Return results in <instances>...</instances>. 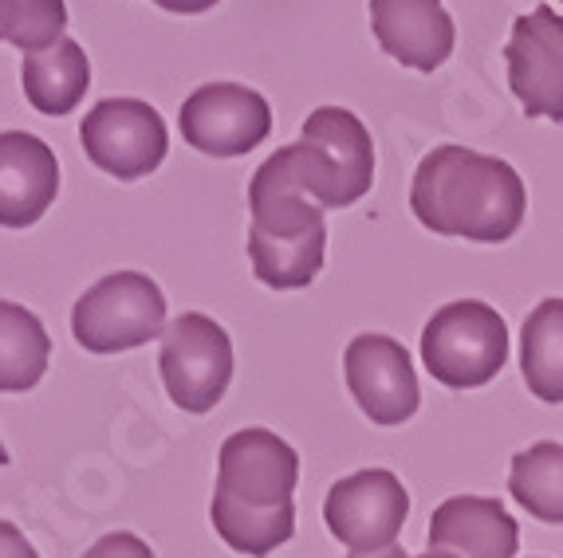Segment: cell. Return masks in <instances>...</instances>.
<instances>
[{
    "mask_svg": "<svg viewBox=\"0 0 563 558\" xmlns=\"http://www.w3.org/2000/svg\"><path fill=\"white\" fill-rule=\"evenodd\" d=\"M410 209L438 236L505 244L525 224L528 189L505 158L470 146H438L418 161Z\"/></svg>",
    "mask_w": 563,
    "mask_h": 558,
    "instance_id": "cell-1",
    "label": "cell"
},
{
    "mask_svg": "<svg viewBox=\"0 0 563 558\" xmlns=\"http://www.w3.org/2000/svg\"><path fill=\"white\" fill-rule=\"evenodd\" d=\"M249 260L253 276L273 291H300L323 268L328 224L323 209L291 186L273 158L253 174L249 186Z\"/></svg>",
    "mask_w": 563,
    "mask_h": 558,
    "instance_id": "cell-2",
    "label": "cell"
},
{
    "mask_svg": "<svg viewBox=\"0 0 563 558\" xmlns=\"http://www.w3.org/2000/svg\"><path fill=\"white\" fill-rule=\"evenodd\" d=\"M273 161L320 209H347L375 186V142L363 119L343 107L311 111L300 142L280 146Z\"/></svg>",
    "mask_w": 563,
    "mask_h": 558,
    "instance_id": "cell-3",
    "label": "cell"
},
{
    "mask_svg": "<svg viewBox=\"0 0 563 558\" xmlns=\"http://www.w3.org/2000/svg\"><path fill=\"white\" fill-rule=\"evenodd\" d=\"M422 362L445 390H481L508 362V323L481 299L445 303L422 326Z\"/></svg>",
    "mask_w": 563,
    "mask_h": 558,
    "instance_id": "cell-4",
    "label": "cell"
},
{
    "mask_svg": "<svg viewBox=\"0 0 563 558\" xmlns=\"http://www.w3.org/2000/svg\"><path fill=\"white\" fill-rule=\"evenodd\" d=\"M71 335L87 354L139 350L166 335V295L142 271H114L79 295Z\"/></svg>",
    "mask_w": 563,
    "mask_h": 558,
    "instance_id": "cell-5",
    "label": "cell"
},
{
    "mask_svg": "<svg viewBox=\"0 0 563 558\" xmlns=\"http://www.w3.org/2000/svg\"><path fill=\"white\" fill-rule=\"evenodd\" d=\"M158 370L181 413H209L233 382V338L217 319L186 311L162 335Z\"/></svg>",
    "mask_w": 563,
    "mask_h": 558,
    "instance_id": "cell-6",
    "label": "cell"
},
{
    "mask_svg": "<svg viewBox=\"0 0 563 558\" xmlns=\"http://www.w3.org/2000/svg\"><path fill=\"white\" fill-rule=\"evenodd\" d=\"M410 515V492L390 468H363L331 484L323 523L351 555L395 547Z\"/></svg>",
    "mask_w": 563,
    "mask_h": 558,
    "instance_id": "cell-7",
    "label": "cell"
},
{
    "mask_svg": "<svg viewBox=\"0 0 563 558\" xmlns=\"http://www.w3.org/2000/svg\"><path fill=\"white\" fill-rule=\"evenodd\" d=\"M79 142L95 169L119 181H139L154 174L169 149L166 122L142 99H103L99 107H91L79 126Z\"/></svg>",
    "mask_w": 563,
    "mask_h": 558,
    "instance_id": "cell-8",
    "label": "cell"
},
{
    "mask_svg": "<svg viewBox=\"0 0 563 558\" xmlns=\"http://www.w3.org/2000/svg\"><path fill=\"white\" fill-rule=\"evenodd\" d=\"M181 138L209 158H241L273 131V107L241 83H206L178 111Z\"/></svg>",
    "mask_w": 563,
    "mask_h": 558,
    "instance_id": "cell-9",
    "label": "cell"
},
{
    "mask_svg": "<svg viewBox=\"0 0 563 558\" xmlns=\"http://www.w3.org/2000/svg\"><path fill=\"white\" fill-rule=\"evenodd\" d=\"M300 484V453L273 428H236L217 453V492L244 507H288Z\"/></svg>",
    "mask_w": 563,
    "mask_h": 558,
    "instance_id": "cell-10",
    "label": "cell"
},
{
    "mask_svg": "<svg viewBox=\"0 0 563 558\" xmlns=\"http://www.w3.org/2000/svg\"><path fill=\"white\" fill-rule=\"evenodd\" d=\"M343 373H347V390L363 417L383 428L406 425L422 405L410 354L390 335L366 331V335L351 338L347 354H343Z\"/></svg>",
    "mask_w": 563,
    "mask_h": 558,
    "instance_id": "cell-11",
    "label": "cell"
},
{
    "mask_svg": "<svg viewBox=\"0 0 563 558\" xmlns=\"http://www.w3.org/2000/svg\"><path fill=\"white\" fill-rule=\"evenodd\" d=\"M508 87L528 119L563 122V16L552 9H532L512 24L505 44Z\"/></svg>",
    "mask_w": 563,
    "mask_h": 558,
    "instance_id": "cell-12",
    "label": "cell"
},
{
    "mask_svg": "<svg viewBox=\"0 0 563 558\" xmlns=\"http://www.w3.org/2000/svg\"><path fill=\"white\" fill-rule=\"evenodd\" d=\"M371 29L386 56L413 71H438L457 44L442 0H371Z\"/></svg>",
    "mask_w": 563,
    "mask_h": 558,
    "instance_id": "cell-13",
    "label": "cell"
},
{
    "mask_svg": "<svg viewBox=\"0 0 563 558\" xmlns=\"http://www.w3.org/2000/svg\"><path fill=\"white\" fill-rule=\"evenodd\" d=\"M59 193V161L29 131L0 134V228H29Z\"/></svg>",
    "mask_w": 563,
    "mask_h": 558,
    "instance_id": "cell-14",
    "label": "cell"
},
{
    "mask_svg": "<svg viewBox=\"0 0 563 558\" xmlns=\"http://www.w3.org/2000/svg\"><path fill=\"white\" fill-rule=\"evenodd\" d=\"M430 547L457 558H517L520 527L493 495H450L430 515Z\"/></svg>",
    "mask_w": 563,
    "mask_h": 558,
    "instance_id": "cell-15",
    "label": "cell"
},
{
    "mask_svg": "<svg viewBox=\"0 0 563 558\" xmlns=\"http://www.w3.org/2000/svg\"><path fill=\"white\" fill-rule=\"evenodd\" d=\"M20 83L29 103L40 114H67L84 103L87 87H91V64H87V52L76 40H59V44L44 47L36 56H24L20 67Z\"/></svg>",
    "mask_w": 563,
    "mask_h": 558,
    "instance_id": "cell-16",
    "label": "cell"
},
{
    "mask_svg": "<svg viewBox=\"0 0 563 558\" xmlns=\"http://www.w3.org/2000/svg\"><path fill=\"white\" fill-rule=\"evenodd\" d=\"M520 373L536 401L563 405V299L536 303L520 331Z\"/></svg>",
    "mask_w": 563,
    "mask_h": 558,
    "instance_id": "cell-17",
    "label": "cell"
},
{
    "mask_svg": "<svg viewBox=\"0 0 563 558\" xmlns=\"http://www.w3.org/2000/svg\"><path fill=\"white\" fill-rule=\"evenodd\" d=\"M52 358V338L29 308L0 299V393H29Z\"/></svg>",
    "mask_w": 563,
    "mask_h": 558,
    "instance_id": "cell-18",
    "label": "cell"
},
{
    "mask_svg": "<svg viewBox=\"0 0 563 558\" xmlns=\"http://www.w3.org/2000/svg\"><path fill=\"white\" fill-rule=\"evenodd\" d=\"M209 520H213V531L229 550L264 558L273 555L276 547H284V543H291V535H296V503H288V507H244V503H233L229 495L213 492Z\"/></svg>",
    "mask_w": 563,
    "mask_h": 558,
    "instance_id": "cell-19",
    "label": "cell"
},
{
    "mask_svg": "<svg viewBox=\"0 0 563 558\" xmlns=\"http://www.w3.org/2000/svg\"><path fill=\"white\" fill-rule=\"evenodd\" d=\"M508 492L540 523H563V445L540 440L512 456Z\"/></svg>",
    "mask_w": 563,
    "mask_h": 558,
    "instance_id": "cell-20",
    "label": "cell"
},
{
    "mask_svg": "<svg viewBox=\"0 0 563 558\" xmlns=\"http://www.w3.org/2000/svg\"><path fill=\"white\" fill-rule=\"evenodd\" d=\"M64 29H67L64 0H0V40L16 44L29 56L59 44Z\"/></svg>",
    "mask_w": 563,
    "mask_h": 558,
    "instance_id": "cell-21",
    "label": "cell"
},
{
    "mask_svg": "<svg viewBox=\"0 0 563 558\" xmlns=\"http://www.w3.org/2000/svg\"><path fill=\"white\" fill-rule=\"evenodd\" d=\"M84 558H154V550L134 531H111L95 547H87Z\"/></svg>",
    "mask_w": 563,
    "mask_h": 558,
    "instance_id": "cell-22",
    "label": "cell"
},
{
    "mask_svg": "<svg viewBox=\"0 0 563 558\" xmlns=\"http://www.w3.org/2000/svg\"><path fill=\"white\" fill-rule=\"evenodd\" d=\"M0 558H40V550L24 539V531L16 523L0 520Z\"/></svg>",
    "mask_w": 563,
    "mask_h": 558,
    "instance_id": "cell-23",
    "label": "cell"
},
{
    "mask_svg": "<svg viewBox=\"0 0 563 558\" xmlns=\"http://www.w3.org/2000/svg\"><path fill=\"white\" fill-rule=\"evenodd\" d=\"M154 4L166 12H178V16H194V12H209L217 0H154Z\"/></svg>",
    "mask_w": 563,
    "mask_h": 558,
    "instance_id": "cell-24",
    "label": "cell"
},
{
    "mask_svg": "<svg viewBox=\"0 0 563 558\" xmlns=\"http://www.w3.org/2000/svg\"><path fill=\"white\" fill-rule=\"evenodd\" d=\"M347 558H410L402 547H386V550H371V555H347Z\"/></svg>",
    "mask_w": 563,
    "mask_h": 558,
    "instance_id": "cell-25",
    "label": "cell"
},
{
    "mask_svg": "<svg viewBox=\"0 0 563 558\" xmlns=\"http://www.w3.org/2000/svg\"><path fill=\"white\" fill-rule=\"evenodd\" d=\"M418 558H457V555H450V550H426V555H418Z\"/></svg>",
    "mask_w": 563,
    "mask_h": 558,
    "instance_id": "cell-26",
    "label": "cell"
},
{
    "mask_svg": "<svg viewBox=\"0 0 563 558\" xmlns=\"http://www.w3.org/2000/svg\"><path fill=\"white\" fill-rule=\"evenodd\" d=\"M9 465V453H4V445H0V468Z\"/></svg>",
    "mask_w": 563,
    "mask_h": 558,
    "instance_id": "cell-27",
    "label": "cell"
},
{
    "mask_svg": "<svg viewBox=\"0 0 563 558\" xmlns=\"http://www.w3.org/2000/svg\"><path fill=\"white\" fill-rule=\"evenodd\" d=\"M560 4H563V0H560Z\"/></svg>",
    "mask_w": 563,
    "mask_h": 558,
    "instance_id": "cell-28",
    "label": "cell"
}]
</instances>
